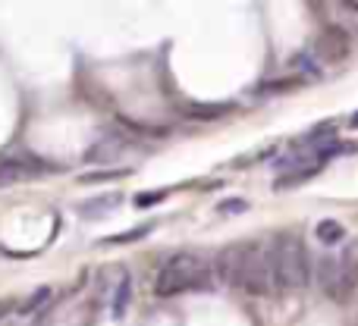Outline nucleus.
<instances>
[{
  "label": "nucleus",
  "mask_w": 358,
  "mask_h": 326,
  "mask_svg": "<svg viewBox=\"0 0 358 326\" xmlns=\"http://www.w3.org/2000/svg\"><path fill=\"white\" fill-rule=\"evenodd\" d=\"M214 270L220 279L233 289H242L248 295L261 298L273 292V267H271V245L261 242H242L229 245L220 258L214 260Z\"/></svg>",
  "instance_id": "f257e3e1"
},
{
  "label": "nucleus",
  "mask_w": 358,
  "mask_h": 326,
  "mask_svg": "<svg viewBox=\"0 0 358 326\" xmlns=\"http://www.w3.org/2000/svg\"><path fill=\"white\" fill-rule=\"evenodd\" d=\"M271 267H273V289L280 292H302L308 286V251L305 242L292 232H283L271 242Z\"/></svg>",
  "instance_id": "f03ea898"
},
{
  "label": "nucleus",
  "mask_w": 358,
  "mask_h": 326,
  "mask_svg": "<svg viewBox=\"0 0 358 326\" xmlns=\"http://www.w3.org/2000/svg\"><path fill=\"white\" fill-rule=\"evenodd\" d=\"M210 270H214V264H208L201 254L179 251V254H173V258L164 260V267L157 270V276H155V295L170 298V295H179V292L201 289V286H208Z\"/></svg>",
  "instance_id": "7ed1b4c3"
},
{
  "label": "nucleus",
  "mask_w": 358,
  "mask_h": 326,
  "mask_svg": "<svg viewBox=\"0 0 358 326\" xmlns=\"http://www.w3.org/2000/svg\"><path fill=\"white\" fill-rule=\"evenodd\" d=\"M317 286L336 304H346L358 289V245H346L340 254L317 260Z\"/></svg>",
  "instance_id": "20e7f679"
},
{
  "label": "nucleus",
  "mask_w": 358,
  "mask_h": 326,
  "mask_svg": "<svg viewBox=\"0 0 358 326\" xmlns=\"http://www.w3.org/2000/svg\"><path fill=\"white\" fill-rule=\"evenodd\" d=\"M317 54L324 57V60H343V57L349 54V41L346 35H343L340 29H327L321 38H317Z\"/></svg>",
  "instance_id": "39448f33"
},
{
  "label": "nucleus",
  "mask_w": 358,
  "mask_h": 326,
  "mask_svg": "<svg viewBox=\"0 0 358 326\" xmlns=\"http://www.w3.org/2000/svg\"><path fill=\"white\" fill-rule=\"evenodd\" d=\"M315 235L324 242V245H340V242L346 239V226L336 220H321L315 229Z\"/></svg>",
  "instance_id": "423d86ee"
},
{
  "label": "nucleus",
  "mask_w": 358,
  "mask_h": 326,
  "mask_svg": "<svg viewBox=\"0 0 358 326\" xmlns=\"http://www.w3.org/2000/svg\"><path fill=\"white\" fill-rule=\"evenodd\" d=\"M123 201L120 195H104V198H94V201H85L82 204V214L85 216H104V214H110L117 204Z\"/></svg>",
  "instance_id": "0eeeda50"
},
{
  "label": "nucleus",
  "mask_w": 358,
  "mask_h": 326,
  "mask_svg": "<svg viewBox=\"0 0 358 326\" xmlns=\"http://www.w3.org/2000/svg\"><path fill=\"white\" fill-rule=\"evenodd\" d=\"M129 273L120 276V286H117V298H113V317H123L126 314V304H129Z\"/></svg>",
  "instance_id": "6e6552de"
},
{
  "label": "nucleus",
  "mask_w": 358,
  "mask_h": 326,
  "mask_svg": "<svg viewBox=\"0 0 358 326\" xmlns=\"http://www.w3.org/2000/svg\"><path fill=\"white\" fill-rule=\"evenodd\" d=\"M117 151H120V142H113V138H104V142L98 145V148H92L88 151V161H110V157H117Z\"/></svg>",
  "instance_id": "1a4fd4ad"
},
{
  "label": "nucleus",
  "mask_w": 358,
  "mask_h": 326,
  "mask_svg": "<svg viewBox=\"0 0 358 326\" xmlns=\"http://www.w3.org/2000/svg\"><path fill=\"white\" fill-rule=\"evenodd\" d=\"M44 302H50V286H41V289H38L35 295H31L29 302L22 304V308H19V317H29V314H35V311L41 308Z\"/></svg>",
  "instance_id": "9d476101"
},
{
  "label": "nucleus",
  "mask_w": 358,
  "mask_h": 326,
  "mask_svg": "<svg viewBox=\"0 0 358 326\" xmlns=\"http://www.w3.org/2000/svg\"><path fill=\"white\" fill-rule=\"evenodd\" d=\"M317 170H321V166H305V170H299V172L280 176V179H277V188H292V185H299V182H305V179H311Z\"/></svg>",
  "instance_id": "9b49d317"
},
{
  "label": "nucleus",
  "mask_w": 358,
  "mask_h": 326,
  "mask_svg": "<svg viewBox=\"0 0 358 326\" xmlns=\"http://www.w3.org/2000/svg\"><path fill=\"white\" fill-rule=\"evenodd\" d=\"M151 226H138V229H129V232H120V235H110V245H126V242H138L142 235H148Z\"/></svg>",
  "instance_id": "f8f14e48"
},
{
  "label": "nucleus",
  "mask_w": 358,
  "mask_h": 326,
  "mask_svg": "<svg viewBox=\"0 0 358 326\" xmlns=\"http://www.w3.org/2000/svg\"><path fill=\"white\" fill-rule=\"evenodd\" d=\"M245 207H248V201H242V198H229V201H223L217 210H220V214H242Z\"/></svg>",
  "instance_id": "ddd939ff"
},
{
  "label": "nucleus",
  "mask_w": 358,
  "mask_h": 326,
  "mask_svg": "<svg viewBox=\"0 0 358 326\" xmlns=\"http://www.w3.org/2000/svg\"><path fill=\"white\" fill-rule=\"evenodd\" d=\"M126 176L123 170H110V172H92V176H82V182H107V179H120Z\"/></svg>",
  "instance_id": "4468645a"
},
{
  "label": "nucleus",
  "mask_w": 358,
  "mask_h": 326,
  "mask_svg": "<svg viewBox=\"0 0 358 326\" xmlns=\"http://www.w3.org/2000/svg\"><path fill=\"white\" fill-rule=\"evenodd\" d=\"M161 198H167V191H151V195H138L136 204H138V207H148V204H157Z\"/></svg>",
  "instance_id": "2eb2a0df"
},
{
  "label": "nucleus",
  "mask_w": 358,
  "mask_h": 326,
  "mask_svg": "<svg viewBox=\"0 0 358 326\" xmlns=\"http://www.w3.org/2000/svg\"><path fill=\"white\" fill-rule=\"evenodd\" d=\"M349 123H352V126H355V129H358V113H355V117H352V119H349Z\"/></svg>",
  "instance_id": "dca6fc26"
}]
</instances>
